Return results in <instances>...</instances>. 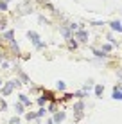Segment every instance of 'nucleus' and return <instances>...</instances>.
Listing matches in <instances>:
<instances>
[{"label":"nucleus","instance_id":"obj_1","mask_svg":"<svg viewBox=\"0 0 122 124\" xmlns=\"http://www.w3.org/2000/svg\"><path fill=\"white\" fill-rule=\"evenodd\" d=\"M27 36H29V40H31L32 43H34V45L38 47V49H41V47H43V43L40 41V36H38V34H36L34 31H29V32H27Z\"/></svg>","mask_w":122,"mask_h":124},{"label":"nucleus","instance_id":"obj_2","mask_svg":"<svg viewBox=\"0 0 122 124\" xmlns=\"http://www.w3.org/2000/svg\"><path fill=\"white\" fill-rule=\"evenodd\" d=\"M13 88H14V81L6 83V85H4V88H2V95H9V93L13 92Z\"/></svg>","mask_w":122,"mask_h":124},{"label":"nucleus","instance_id":"obj_3","mask_svg":"<svg viewBox=\"0 0 122 124\" xmlns=\"http://www.w3.org/2000/svg\"><path fill=\"white\" fill-rule=\"evenodd\" d=\"M75 38H77L79 41H86V40H88V32H86V31H83V29H81V31H77V34H75Z\"/></svg>","mask_w":122,"mask_h":124},{"label":"nucleus","instance_id":"obj_4","mask_svg":"<svg viewBox=\"0 0 122 124\" xmlns=\"http://www.w3.org/2000/svg\"><path fill=\"white\" fill-rule=\"evenodd\" d=\"M2 38H4V40H7V41H11V43H13V41H14V40H13V38H14V32H13V31H6V32L2 34Z\"/></svg>","mask_w":122,"mask_h":124},{"label":"nucleus","instance_id":"obj_5","mask_svg":"<svg viewBox=\"0 0 122 124\" xmlns=\"http://www.w3.org/2000/svg\"><path fill=\"white\" fill-rule=\"evenodd\" d=\"M6 25H7V20L2 16V13H0V31H4L6 29Z\"/></svg>","mask_w":122,"mask_h":124},{"label":"nucleus","instance_id":"obj_6","mask_svg":"<svg viewBox=\"0 0 122 124\" xmlns=\"http://www.w3.org/2000/svg\"><path fill=\"white\" fill-rule=\"evenodd\" d=\"M111 29L113 31H122V25H120V22H111Z\"/></svg>","mask_w":122,"mask_h":124},{"label":"nucleus","instance_id":"obj_7","mask_svg":"<svg viewBox=\"0 0 122 124\" xmlns=\"http://www.w3.org/2000/svg\"><path fill=\"white\" fill-rule=\"evenodd\" d=\"M83 108H85V104H83V102H75V106H74V110H75L79 115H81V110H83Z\"/></svg>","mask_w":122,"mask_h":124},{"label":"nucleus","instance_id":"obj_8","mask_svg":"<svg viewBox=\"0 0 122 124\" xmlns=\"http://www.w3.org/2000/svg\"><path fill=\"white\" fill-rule=\"evenodd\" d=\"M14 110H16V113H23V104H22V102H16Z\"/></svg>","mask_w":122,"mask_h":124},{"label":"nucleus","instance_id":"obj_9","mask_svg":"<svg viewBox=\"0 0 122 124\" xmlns=\"http://www.w3.org/2000/svg\"><path fill=\"white\" fill-rule=\"evenodd\" d=\"M20 102H22V104H25V106L31 104V101L27 99V95H20Z\"/></svg>","mask_w":122,"mask_h":124},{"label":"nucleus","instance_id":"obj_10","mask_svg":"<svg viewBox=\"0 0 122 124\" xmlns=\"http://www.w3.org/2000/svg\"><path fill=\"white\" fill-rule=\"evenodd\" d=\"M113 99H119V101H122V92H119L115 88V90H113Z\"/></svg>","mask_w":122,"mask_h":124},{"label":"nucleus","instance_id":"obj_11","mask_svg":"<svg viewBox=\"0 0 122 124\" xmlns=\"http://www.w3.org/2000/svg\"><path fill=\"white\" fill-rule=\"evenodd\" d=\"M7 11V2H4V0H0V13Z\"/></svg>","mask_w":122,"mask_h":124},{"label":"nucleus","instance_id":"obj_12","mask_svg":"<svg viewBox=\"0 0 122 124\" xmlns=\"http://www.w3.org/2000/svg\"><path fill=\"white\" fill-rule=\"evenodd\" d=\"M61 34L66 38V40H70V31H68V29H65V27H63V29H61Z\"/></svg>","mask_w":122,"mask_h":124},{"label":"nucleus","instance_id":"obj_13","mask_svg":"<svg viewBox=\"0 0 122 124\" xmlns=\"http://www.w3.org/2000/svg\"><path fill=\"white\" fill-rule=\"evenodd\" d=\"M102 90H104L102 85H97V86H95V93H97V95H100V93H102Z\"/></svg>","mask_w":122,"mask_h":124},{"label":"nucleus","instance_id":"obj_14","mask_svg":"<svg viewBox=\"0 0 122 124\" xmlns=\"http://www.w3.org/2000/svg\"><path fill=\"white\" fill-rule=\"evenodd\" d=\"M63 119H65V113H56V117H54V121H63Z\"/></svg>","mask_w":122,"mask_h":124},{"label":"nucleus","instance_id":"obj_15","mask_svg":"<svg viewBox=\"0 0 122 124\" xmlns=\"http://www.w3.org/2000/svg\"><path fill=\"white\" fill-rule=\"evenodd\" d=\"M57 90H65V83H63V81H57Z\"/></svg>","mask_w":122,"mask_h":124},{"label":"nucleus","instance_id":"obj_16","mask_svg":"<svg viewBox=\"0 0 122 124\" xmlns=\"http://www.w3.org/2000/svg\"><path fill=\"white\" fill-rule=\"evenodd\" d=\"M9 124H20V119L18 117H13L11 121H9Z\"/></svg>","mask_w":122,"mask_h":124},{"label":"nucleus","instance_id":"obj_17","mask_svg":"<svg viewBox=\"0 0 122 124\" xmlns=\"http://www.w3.org/2000/svg\"><path fill=\"white\" fill-rule=\"evenodd\" d=\"M108 50H111V45H102V52H108Z\"/></svg>","mask_w":122,"mask_h":124},{"label":"nucleus","instance_id":"obj_18","mask_svg":"<svg viewBox=\"0 0 122 124\" xmlns=\"http://www.w3.org/2000/svg\"><path fill=\"white\" fill-rule=\"evenodd\" d=\"M7 108V104H6V101H0V110H6Z\"/></svg>","mask_w":122,"mask_h":124},{"label":"nucleus","instance_id":"obj_19","mask_svg":"<svg viewBox=\"0 0 122 124\" xmlns=\"http://www.w3.org/2000/svg\"><path fill=\"white\" fill-rule=\"evenodd\" d=\"M41 115H45V108H41V110H40V112H38V113H36V117H41Z\"/></svg>","mask_w":122,"mask_h":124},{"label":"nucleus","instance_id":"obj_20","mask_svg":"<svg viewBox=\"0 0 122 124\" xmlns=\"http://www.w3.org/2000/svg\"><path fill=\"white\" fill-rule=\"evenodd\" d=\"M27 119L31 121V119H36V113H27Z\"/></svg>","mask_w":122,"mask_h":124},{"label":"nucleus","instance_id":"obj_21","mask_svg":"<svg viewBox=\"0 0 122 124\" xmlns=\"http://www.w3.org/2000/svg\"><path fill=\"white\" fill-rule=\"evenodd\" d=\"M2 85H4V83H2V78H0V86H2Z\"/></svg>","mask_w":122,"mask_h":124},{"label":"nucleus","instance_id":"obj_22","mask_svg":"<svg viewBox=\"0 0 122 124\" xmlns=\"http://www.w3.org/2000/svg\"><path fill=\"white\" fill-rule=\"evenodd\" d=\"M4 2H11V0H4Z\"/></svg>","mask_w":122,"mask_h":124}]
</instances>
